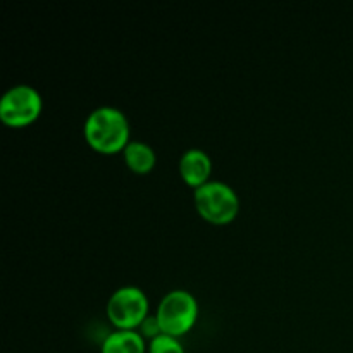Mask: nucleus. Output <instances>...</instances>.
I'll use <instances>...</instances> for the list:
<instances>
[{
  "mask_svg": "<svg viewBox=\"0 0 353 353\" xmlns=\"http://www.w3.org/2000/svg\"><path fill=\"white\" fill-rule=\"evenodd\" d=\"M85 140L95 152L112 155L123 152L130 143V121L116 107H97L86 117L83 126Z\"/></svg>",
  "mask_w": 353,
  "mask_h": 353,
  "instance_id": "nucleus-1",
  "label": "nucleus"
},
{
  "mask_svg": "<svg viewBox=\"0 0 353 353\" xmlns=\"http://www.w3.org/2000/svg\"><path fill=\"white\" fill-rule=\"evenodd\" d=\"M193 202L200 217L216 226L233 223L240 212L238 193L223 181H209L196 188L193 193Z\"/></svg>",
  "mask_w": 353,
  "mask_h": 353,
  "instance_id": "nucleus-2",
  "label": "nucleus"
},
{
  "mask_svg": "<svg viewBox=\"0 0 353 353\" xmlns=\"http://www.w3.org/2000/svg\"><path fill=\"white\" fill-rule=\"evenodd\" d=\"M155 316L162 334L179 338L195 326L199 319V302L186 290H171L162 296Z\"/></svg>",
  "mask_w": 353,
  "mask_h": 353,
  "instance_id": "nucleus-3",
  "label": "nucleus"
},
{
  "mask_svg": "<svg viewBox=\"0 0 353 353\" xmlns=\"http://www.w3.org/2000/svg\"><path fill=\"white\" fill-rule=\"evenodd\" d=\"M43 100L37 88L30 85H16L0 99V121L9 128H26L40 117Z\"/></svg>",
  "mask_w": 353,
  "mask_h": 353,
  "instance_id": "nucleus-4",
  "label": "nucleus"
},
{
  "mask_svg": "<svg viewBox=\"0 0 353 353\" xmlns=\"http://www.w3.org/2000/svg\"><path fill=\"white\" fill-rule=\"evenodd\" d=\"M107 317L121 331H134L148 317V299L138 286H121L107 302Z\"/></svg>",
  "mask_w": 353,
  "mask_h": 353,
  "instance_id": "nucleus-5",
  "label": "nucleus"
},
{
  "mask_svg": "<svg viewBox=\"0 0 353 353\" xmlns=\"http://www.w3.org/2000/svg\"><path fill=\"white\" fill-rule=\"evenodd\" d=\"M179 174H181L183 181L192 188H200L205 183L210 181V174H212V161L207 155V152L200 150V148H190L179 159Z\"/></svg>",
  "mask_w": 353,
  "mask_h": 353,
  "instance_id": "nucleus-6",
  "label": "nucleus"
},
{
  "mask_svg": "<svg viewBox=\"0 0 353 353\" xmlns=\"http://www.w3.org/2000/svg\"><path fill=\"white\" fill-rule=\"evenodd\" d=\"M123 155L128 168L137 174H147L155 168V162H157L154 148L140 140H131L123 150Z\"/></svg>",
  "mask_w": 353,
  "mask_h": 353,
  "instance_id": "nucleus-7",
  "label": "nucleus"
},
{
  "mask_svg": "<svg viewBox=\"0 0 353 353\" xmlns=\"http://www.w3.org/2000/svg\"><path fill=\"white\" fill-rule=\"evenodd\" d=\"M102 353H145V340L138 331H114L103 340Z\"/></svg>",
  "mask_w": 353,
  "mask_h": 353,
  "instance_id": "nucleus-8",
  "label": "nucleus"
},
{
  "mask_svg": "<svg viewBox=\"0 0 353 353\" xmlns=\"http://www.w3.org/2000/svg\"><path fill=\"white\" fill-rule=\"evenodd\" d=\"M148 353H185V348L179 343L178 338L169 336V334H161L154 338L148 345Z\"/></svg>",
  "mask_w": 353,
  "mask_h": 353,
  "instance_id": "nucleus-9",
  "label": "nucleus"
},
{
  "mask_svg": "<svg viewBox=\"0 0 353 353\" xmlns=\"http://www.w3.org/2000/svg\"><path fill=\"white\" fill-rule=\"evenodd\" d=\"M140 334L143 338H150V341L154 340V338L161 336L162 334V330H161V324H159L157 321V316H148L147 319L143 321V323L140 324Z\"/></svg>",
  "mask_w": 353,
  "mask_h": 353,
  "instance_id": "nucleus-10",
  "label": "nucleus"
}]
</instances>
